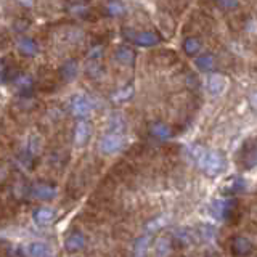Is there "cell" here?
Listing matches in <instances>:
<instances>
[{"instance_id": "6da1fadb", "label": "cell", "mask_w": 257, "mask_h": 257, "mask_svg": "<svg viewBox=\"0 0 257 257\" xmlns=\"http://www.w3.org/2000/svg\"><path fill=\"white\" fill-rule=\"evenodd\" d=\"M198 167L203 171L207 177H217L225 167V159L219 151H211L207 150L204 156L201 158L198 163Z\"/></svg>"}, {"instance_id": "7a4b0ae2", "label": "cell", "mask_w": 257, "mask_h": 257, "mask_svg": "<svg viewBox=\"0 0 257 257\" xmlns=\"http://www.w3.org/2000/svg\"><path fill=\"white\" fill-rule=\"evenodd\" d=\"M122 34L127 40L139 47H155L159 44V37L156 32L151 31H135V29H124Z\"/></svg>"}, {"instance_id": "3957f363", "label": "cell", "mask_w": 257, "mask_h": 257, "mask_svg": "<svg viewBox=\"0 0 257 257\" xmlns=\"http://www.w3.org/2000/svg\"><path fill=\"white\" fill-rule=\"evenodd\" d=\"M122 147H124V139L116 132L103 135L98 142V150L103 155H114L119 150H122Z\"/></svg>"}, {"instance_id": "277c9868", "label": "cell", "mask_w": 257, "mask_h": 257, "mask_svg": "<svg viewBox=\"0 0 257 257\" xmlns=\"http://www.w3.org/2000/svg\"><path fill=\"white\" fill-rule=\"evenodd\" d=\"M93 106L92 101L84 95H74L69 101V111L72 116H76L79 119H84L92 112Z\"/></svg>"}, {"instance_id": "5b68a950", "label": "cell", "mask_w": 257, "mask_h": 257, "mask_svg": "<svg viewBox=\"0 0 257 257\" xmlns=\"http://www.w3.org/2000/svg\"><path fill=\"white\" fill-rule=\"evenodd\" d=\"M227 88H228V79L223 74H220V72H211L207 76V90L211 95L219 96L227 92Z\"/></svg>"}, {"instance_id": "8992f818", "label": "cell", "mask_w": 257, "mask_h": 257, "mask_svg": "<svg viewBox=\"0 0 257 257\" xmlns=\"http://www.w3.org/2000/svg\"><path fill=\"white\" fill-rule=\"evenodd\" d=\"M235 206H236V201L233 198H220V199H215L212 203V212L217 219L227 220L231 215Z\"/></svg>"}, {"instance_id": "52a82bcc", "label": "cell", "mask_w": 257, "mask_h": 257, "mask_svg": "<svg viewBox=\"0 0 257 257\" xmlns=\"http://www.w3.org/2000/svg\"><path fill=\"white\" fill-rule=\"evenodd\" d=\"M29 193L32 198L40 199V201H52L56 196V188L50 183L45 182H36L34 185H31Z\"/></svg>"}, {"instance_id": "ba28073f", "label": "cell", "mask_w": 257, "mask_h": 257, "mask_svg": "<svg viewBox=\"0 0 257 257\" xmlns=\"http://www.w3.org/2000/svg\"><path fill=\"white\" fill-rule=\"evenodd\" d=\"M16 48H18V52L26 56V58H32V56H36L39 53V44L36 42L32 37H28V36H23L18 39V42H16Z\"/></svg>"}, {"instance_id": "9c48e42d", "label": "cell", "mask_w": 257, "mask_h": 257, "mask_svg": "<svg viewBox=\"0 0 257 257\" xmlns=\"http://www.w3.org/2000/svg\"><path fill=\"white\" fill-rule=\"evenodd\" d=\"M90 134H92L90 124H88L87 120L80 119L74 127V134H72V139H74L76 147H84V145L88 142V139H90Z\"/></svg>"}, {"instance_id": "30bf717a", "label": "cell", "mask_w": 257, "mask_h": 257, "mask_svg": "<svg viewBox=\"0 0 257 257\" xmlns=\"http://www.w3.org/2000/svg\"><path fill=\"white\" fill-rule=\"evenodd\" d=\"M12 84L15 85V88L20 93L26 95L32 90V88H34V77H32L31 74H28V72H18V74L13 76Z\"/></svg>"}, {"instance_id": "8fae6325", "label": "cell", "mask_w": 257, "mask_h": 257, "mask_svg": "<svg viewBox=\"0 0 257 257\" xmlns=\"http://www.w3.org/2000/svg\"><path fill=\"white\" fill-rule=\"evenodd\" d=\"M55 217H56V212L52 207H39L32 212V219H34V222L37 225H40V227H47V225H50L55 220Z\"/></svg>"}, {"instance_id": "7c38bea8", "label": "cell", "mask_w": 257, "mask_h": 257, "mask_svg": "<svg viewBox=\"0 0 257 257\" xmlns=\"http://www.w3.org/2000/svg\"><path fill=\"white\" fill-rule=\"evenodd\" d=\"M79 74V63L76 60H68L61 64L60 68V76L64 82H72Z\"/></svg>"}, {"instance_id": "4fadbf2b", "label": "cell", "mask_w": 257, "mask_h": 257, "mask_svg": "<svg viewBox=\"0 0 257 257\" xmlns=\"http://www.w3.org/2000/svg\"><path fill=\"white\" fill-rule=\"evenodd\" d=\"M84 246H85V236L80 231L72 233V235H69L66 241H64V247H66V251L69 252H77L80 249H84Z\"/></svg>"}, {"instance_id": "5bb4252c", "label": "cell", "mask_w": 257, "mask_h": 257, "mask_svg": "<svg viewBox=\"0 0 257 257\" xmlns=\"http://www.w3.org/2000/svg\"><path fill=\"white\" fill-rule=\"evenodd\" d=\"M114 58L120 64H124V66H131V64L135 61V52L131 47H125V45L117 47L116 52H114Z\"/></svg>"}, {"instance_id": "9a60e30c", "label": "cell", "mask_w": 257, "mask_h": 257, "mask_svg": "<svg viewBox=\"0 0 257 257\" xmlns=\"http://www.w3.org/2000/svg\"><path fill=\"white\" fill-rule=\"evenodd\" d=\"M195 64H196V68L199 71H203V72H212L214 68H215V56L212 53H203V55L196 56Z\"/></svg>"}, {"instance_id": "2e32d148", "label": "cell", "mask_w": 257, "mask_h": 257, "mask_svg": "<svg viewBox=\"0 0 257 257\" xmlns=\"http://www.w3.org/2000/svg\"><path fill=\"white\" fill-rule=\"evenodd\" d=\"M231 249H233V254H236V255H247L252 251V243L247 238L236 236L231 243Z\"/></svg>"}, {"instance_id": "e0dca14e", "label": "cell", "mask_w": 257, "mask_h": 257, "mask_svg": "<svg viewBox=\"0 0 257 257\" xmlns=\"http://www.w3.org/2000/svg\"><path fill=\"white\" fill-rule=\"evenodd\" d=\"M150 132L151 135L155 137V139L158 140H169V139H172V131H171V127H169L167 124L164 122H155V124H151L150 127Z\"/></svg>"}, {"instance_id": "ac0fdd59", "label": "cell", "mask_w": 257, "mask_h": 257, "mask_svg": "<svg viewBox=\"0 0 257 257\" xmlns=\"http://www.w3.org/2000/svg\"><path fill=\"white\" fill-rule=\"evenodd\" d=\"M150 244H151V235L145 233V235H142L139 239L135 241V244H134V257H147Z\"/></svg>"}, {"instance_id": "d6986e66", "label": "cell", "mask_w": 257, "mask_h": 257, "mask_svg": "<svg viewBox=\"0 0 257 257\" xmlns=\"http://www.w3.org/2000/svg\"><path fill=\"white\" fill-rule=\"evenodd\" d=\"M201 48H203V44L198 37H187L183 40V50L188 56H196L201 52Z\"/></svg>"}, {"instance_id": "ffe728a7", "label": "cell", "mask_w": 257, "mask_h": 257, "mask_svg": "<svg viewBox=\"0 0 257 257\" xmlns=\"http://www.w3.org/2000/svg\"><path fill=\"white\" fill-rule=\"evenodd\" d=\"M155 249H156V257H169V254H171V251H172L171 239H169L167 236L158 238Z\"/></svg>"}, {"instance_id": "44dd1931", "label": "cell", "mask_w": 257, "mask_h": 257, "mask_svg": "<svg viewBox=\"0 0 257 257\" xmlns=\"http://www.w3.org/2000/svg\"><path fill=\"white\" fill-rule=\"evenodd\" d=\"M104 10H106V13L112 16V18H119V16L125 15V7L120 0H109L106 7H104Z\"/></svg>"}, {"instance_id": "7402d4cb", "label": "cell", "mask_w": 257, "mask_h": 257, "mask_svg": "<svg viewBox=\"0 0 257 257\" xmlns=\"http://www.w3.org/2000/svg\"><path fill=\"white\" fill-rule=\"evenodd\" d=\"M29 254L31 257H48L50 255V247L45 243H40V241H36V243L29 244Z\"/></svg>"}, {"instance_id": "603a6c76", "label": "cell", "mask_w": 257, "mask_h": 257, "mask_svg": "<svg viewBox=\"0 0 257 257\" xmlns=\"http://www.w3.org/2000/svg\"><path fill=\"white\" fill-rule=\"evenodd\" d=\"M167 223V215H159V217H155L153 220H150L147 225H145V231L148 233V235H153V233H156L158 230H161Z\"/></svg>"}, {"instance_id": "cb8c5ba5", "label": "cell", "mask_w": 257, "mask_h": 257, "mask_svg": "<svg viewBox=\"0 0 257 257\" xmlns=\"http://www.w3.org/2000/svg\"><path fill=\"white\" fill-rule=\"evenodd\" d=\"M40 150H42V137L37 135V134H32L29 137V142H28V151L32 156H37L40 153Z\"/></svg>"}, {"instance_id": "d4e9b609", "label": "cell", "mask_w": 257, "mask_h": 257, "mask_svg": "<svg viewBox=\"0 0 257 257\" xmlns=\"http://www.w3.org/2000/svg\"><path fill=\"white\" fill-rule=\"evenodd\" d=\"M134 95V87L132 85H127V87H124V88H120V90H117L114 95L111 96L112 98V101H125V100H128L131 96Z\"/></svg>"}, {"instance_id": "484cf974", "label": "cell", "mask_w": 257, "mask_h": 257, "mask_svg": "<svg viewBox=\"0 0 257 257\" xmlns=\"http://www.w3.org/2000/svg\"><path fill=\"white\" fill-rule=\"evenodd\" d=\"M175 236H177V239H179L182 244H191L193 243V233H188V230L177 231Z\"/></svg>"}, {"instance_id": "4316f807", "label": "cell", "mask_w": 257, "mask_h": 257, "mask_svg": "<svg viewBox=\"0 0 257 257\" xmlns=\"http://www.w3.org/2000/svg\"><path fill=\"white\" fill-rule=\"evenodd\" d=\"M101 55H103V48L100 45L92 47V50L88 52V61H100Z\"/></svg>"}, {"instance_id": "83f0119b", "label": "cell", "mask_w": 257, "mask_h": 257, "mask_svg": "<svg viewBox=\"0 0 257 257\" xmlns=\"http://www.w3.org/2000/svg\"><path fill=\"white\" fill-rule=\"evenodd\" d=\"M244 188V180L243 179H233L231 182H230V185H228V190L230 191H233V193H236V191H239V190H243Z\"/></svg>"}, {"instance_id": "f1b7e54d", "label": "cell", "mask_w": 257, "mask_h": 257, "mask_svg": "<svg viewBox=\"0 0 257 257\" xmlns=\"http://www.w3.org/2000/svg\"><path fill=\"white\" fill-rule=\"evenodd\" d=\"M217 4L225 10H233V8L238 7V0H217Z\"/></svg>"}, {"instance_id": "f546056e", "label": "cell", "mask_w": 257, "mask_h": 257, "mask_svg": "<svg viewBox=\"0 0 257 257\" xmlns=\"http://www.w3.org/2000/svg\"><path fill=\"white\" fill-rule=\"evenodd\" d=\"M18 2L24 7V8H32L36 4V0H18Z\"/></svg>"}, {"instance_id": "4dcf8cb0", "label": "cell", "mask_w": 257, "mask_h": 257, "mask_svg": "<svg viewBox=\"0 0 257 257\" xmlns=\"http://www.w3.org/2000/svg\"><path fill=\"white\" fill-rule=\"evenodd\" d=\"M251 104H252L254 109H257V92L251 96Z\"/></svg>"}]
</instances>
